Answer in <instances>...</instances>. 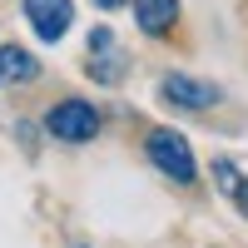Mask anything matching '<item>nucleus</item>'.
Masks as SVG:
<instances>
[{
    "label": "nucleus",
    "instance_id": "nucleus-1",
    "mask_svg": "<svg viewBox=\"0 0 248 248\" xmlns=\"http://www.w3.org/2000/svg\"><path fill=\"white\" fill-rule=\"evenodd\" d=\"M144 159H149V169H159L169 184H199V154L184 129L174 124H154V129H144Z\"/></svg>",
    "mask_w": 248,
    "mask_h": 248
},
{
    "label": "nucleus",
    "instance_id": "nucleus-2",
    "mask_svg": "<svg viewBox=\"0 0 248 248\" xmlns=\"http://www.w3.org/2000/svg\"><path fill=\"white\" fill-rule=\"evenodd\" d=\"M40 129L55 144H94L105 134V109H99L94 99H85V94H65V99H55L45 109Z\"/></svg>",
    "mask_w": 248,
    "mask_h": 248
},
{
    "label": "nucleus",
    "instance_id": "nucleus-3",
    "mask_svg": "<svg viewBox=\"0 0 248 248\" xmlns=\"http://www.w3.org/2000/svg\"><path fill=\"white\" fill-rule=\"evenodd\" d=\"M159 99L169 109H184V114H209V109L223 105V85H214V79H203V75L169 70V75H159Z\"/></svg>",
    "mask_w": 248,
    "mask_h": 248
},
{
    "label": "nucleus",
    "instance_id": "nucleus-4",
    "mask_svg": "<svg viewBox=\"0 0 248 248\" xmlns=\"http://www.w3.org/2000/svg\"><path fill=\"white\" fill-rule=\"evenodd\" d=\"M85 45H90V55H85V75L94 79V85H105V90L124 85V75H129V55L119 50L109 20H99V25L85 35Z\"/></svg>",
    "mask_w": 248,
    "mask_h": 248
},
{
    "label": "nucleus",
    "instance_id": "nucleus-5",
    "mask_svg": "<svg viewBox=\"0 0 248 248\" xmlns=\"http://www.w3.org/2000/svg\"><path fill=\"white\" fill-rule=\"evenodd\" d=\"M20 20L40 45H60L75 30V0H20Z\"/></svg>",
    "mask_w": 248,
    "mask_h": 248
},
{
    "label": "nucleus",
    "instance_id": "nucleus-6",
    "mask_svg": "<svg viewBox=\"0 0 248 248\" xmlns=\"http://www.w3.org/2000/svg\"><path fill=\"white\" fill-rule=\"evenodd\" d=\"M129 5H134V25L144 40H169L179 15H184L179 0H129Z\"/></svg>",
    "mask_w": 248,
    "mask_h": 248
},
{
    "label": "nucleus",
    "instance_id": "nucleus-7",
    "mask_svg": "<svg viewBox=\"0 0 248 248\" xmlns=\"http://www.w3.org/2000/svg\"><path fill=\"white\" fill-rule=\"evenodd\" d=\"M40 79V55L25 45H0V90H20Z\"/></svg>",
    "mask_w": 248,
    "mask_h": 248
},
{
    "label": "nucleus",
    "instance_id": "nucleus-8",
    "mask_svg": "<svg viewBox=\"0 0 248 248\" xmlns=\"http://www.w3.org/2000/svg\"><path fill=\"white\" fill-rule=\"evenodd\" d=\"M209 174H214V189L223 194V199H233V189H238V179H243V169L233 159H214L209 164Z\"/></svg>",
    "mask_w": 248,
    "mask_h": 248
},
{
    "label": "nucleus",
    "instance_id": "nucleus-9",
    "mask_svg": "<svg viewBox=\"0 0 248 248\" xmlns=\"http://www.w3.org/2000/svg\"><path fill=\"white\" fill-rule=\"evenodd\" d=\"M229 203L238 209V218H248V174L238 179V189H233V199H229Z\"/></svg>",
    "mask_w": 248,
    "mask_h": 248
},
{
    "label": "nucleus",
    "instance_id": "nucleus-10",
    "mask_svg": "<svg viewBox=\"0 0 248 248\" xmlns=\"http://www.w3.org/2000/svg\"><path fill=\"white\" fill-rule=\"evenodd\" d=\"M90 5H94V10H105V15H109V10H124V5H129V0H90Z\"/></svg>",
    "mask_w": 248,
    "mask_h": 248
},
{
    "label": "nucleus",
    "instance_id": "nucleus-11",
    "mask_svg": "<svg viewBox=\"0 0 248 248\" xmlns=\"http://www.w3.org/2000/svg\"><path fill=\"white\" fill-rule=\"evenodd\" d=\"M75 248H90V243H75Z\"/></svg>",
    "mask_w": 248,
    "mask_h": 248
}]
</instances>
